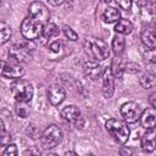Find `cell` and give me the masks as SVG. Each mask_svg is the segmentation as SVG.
<instances>
[{
    "mask_svg": "<svg viewBox=\"0 0 156 156\" xmlns=\"http://www.w3.org/2000/svg\"><path fill=\"white\" fill-rule=\"evenodd\" d=\"M61 140H62V130L56 124L48 126L44 129V132L41 133V136H40L41 147L45 149V150L55 147L57 144L61 143Z\"/></svg>",
    "mask_w": 156,
    "mask_h": 156,
    "instance_id": "5",
    "label": "cell"
},
{
    "mask_svg": "<svg viewBox=\"0 0 156 156\" xmlns=\"http://www.w3.org/2000/svg\"><path fill=\"white\" fill-rule=\"evenodd\" d=\"M115 76L110 67L104 69L102 73V94L106 99L112 98L115 93Z\"/></svg>",
    "mask_w": 156,
    "mask_h": 156,
    "instance_id": "11",
    "label": "cell"
},
{
    "mask_svg": "<svg viewBox=\"0 0 156 156\" xmlns=\"http://www.w3.org/2000/svg\"><path fill=\"white\" fill-rule=\"evenodd\" d=\"M11 91L16 101L18 102H29L33 98L34 89L30 82L24 79H16L11 84Z\"/></svg>",
    "mask_w": 156,
    "mask_h": 156,
    "instance_id": "3",
    "label": "cell"
},
{
    "mask_svg": "<svg viewBox=\"0 0 156 156\" xmlns=\"http://www.w3.org/2000/svg\"><path fill=\"white\" fill-rule=\"evenodd\" d=\"M83 49H84V52L90 58H93V61H104L110 55V49L107 44L102 39L96 37L85 38L83 43Z\"/></svg>",
    "mask_w": 156,
    "mask_h": 156,
    "instance_id": "1",
    "label": "cell"
},
{
    "mask_svg": "<svg viewBox=\"0 0 156 156\" xmlns=\"http://www.w3.org/2000/svg\"><path fill=\"white\" fill-rule=\"evenodd\" d=\"M146 72L156 78V62H147L146 63Z\"/></svg>",
    "mask_w": 156,
    "mask_h": 156,
    "instance_id": "30",
    "label": "cell"
},
{
    "mask_svg": "<svg viewBox=\"0 0 156 156\" xmlns=\"http://www.w3.org/2000/svg\"><path fill=\"white\" fill-rule=\"evenodd\" d=\"M141 144V149L145 152H152L156 149V133L154 132V129H147L140 140Z\"/></svg>",
    "mask_w": 156,
    "mask_h": 156,
    "instance_id": "15",
    "label": "cell"
},
{
    "mask_svg": "<svg viewBox=\"0 0 156 156\" xmlns=\"http://www.w3.org/2000/svg\"><path fill=\"white\" fill-rule=\"evenodd\" d=\"M149 104L156 108V93H151L149 95Z\"/></svg>",
    "mask_w": 156,
    "mask_h": 156,
    "instance_id": "32",
    "label": "cell"
},
{
    "mask_svg": "<svg viewBox=\"0 0 156 156\" xmlns=\"http://www.w3.org/2000/svg\"><path fill=\"white\" fill-rule=\"evenodd\" d=\"M43 28H44V24L40 21L28 16L22 21L20 29L23 38H26L27 40H34L41 35Z\"/></svg>",
    "mask_w": 156,
    "mask_h": 156,
    "instance_id": "4",
    "label": "cell"
},
{
    "mask_svg": "<svg viewBox=\"0 0 156 156\" xmlns=\"http://www.w3.org/2000/svg\"><path fill=\"white\" fill-rule=\"evenodd\" d=\"M102 18L106 23H113L121 18V12L116 7H107L102 13Z\"/></svg>",
    "mask_w": 156,
    "mask_h": 156,
    "instance_id": "19",
    "label": "cell"
},
{
    "mask_svg": "<svg viewBox=\"0 0 156 156\" xmlns=\"http://www.w3.org/2000/svg\"><path fill=\"white\" fill-rule=\"evenodd\" d=\"M83 69H84V74L90 78L91 80H96L99 79L100 77H102V67L98 63V61H88L84 63L83 66Z\"/></svg>",
    "mask_w": 156,
    "mask_h": 156,
    "instance_id": "14",
    "label": "cell"
},
{
    "mask_svg": "<svg viewBox=\"0 0 156 156\" xmlns=\"http://www.w3.org/2000/svg\"><path fill=\"white\" fill-rule=\"evenodd\" d=\"M58 33H60L58 27H57L55 23L48 22V23H45V24H44L41 37H43L44 39H51V38L57 37V35H58Z\"/></svg>",
    "mask_w": 156,
    "mask_h": 156,
    "instance_id": "20",
    "label": "cell"
},
{
    "mask_svg": "<svg viewBox=\"0 0 156 156\" xmlns=\"http://www.w3.org/2000/svg\"><path fill=\"white\" fill-rule=\"evenodd\" d=\"M60 49H61V43L60 41H54V43L50 44V50L52 52H58Z\"/></svg>",
    "mask_w": 156,
    "mask_h": 156,
    "instance_id": "31",
    "label": "cell"
},
{
    "mask_svg": "<svg viewBox=\"0 0 156 156\" xmlns=\"http://www.w3.org/2000/svg\"><path fill=\"white\" fill-rule=\"evenodd\" d=\"M24 74V68L17 62H9L1 61V76L7 79H20Z\"/></svg>",
    "mask_w": 156,
    "mask_h": 156,
    "instance_id": "9",
    "label": "cell"
},
{
    "mask_svg": "<svg viewBox=\"0 0 156 156\" xmlns=\"http://www.w3.org/2000/svg\"><path fill=\"white\" fill-rule=\"evenodd\" d=\"M63 34L66 35V38H68L69 40H72V41H74V40H77L78 39V34L71 28V27H68V26H65L63 28Z\"/></svg>",
    "mask_w": 156,
    "mask_h": 156,
    "instance_id": "26",
    "label": "cell"
},
{
    "mask_svg": "<svg viewBox=\"0 0 156 156\" xmlns=\"http://www.w3.org/2000/svg\"><path fill=\"white\" fill-rule=\"evenodd\" d=\"M65 155H76V152H73V151H67Z\"/></svg>",
    "mask_w": 156,
    "mask_h": 156,
    "instance_id": "37",
    "label": "cell"
},
{
    "mask_svg": "<svg viewBox=\"0 0 156 156\" xmlns=\"http://www.w3.org/2000/svg\"><path fill=\"white\" fill-rule=\"evenodd\" d=\"M28 12H29V16L40 21L43 24L48 23L49 22V18H50V12L48 10V7L40 2V1H33L29 7H28Z\"/></svg>",
    "mask_w": 156,
    "mask_h": 156,
    "instance_id": "10",
    "label": "cell"
},
{
    "mask_svg": "<svg viewBox=\"0 0 156 156\" xmlns=\"http://www.w3.org/2000/svg\"><path fill=\"white\" fill-rule=\"evenodd\" d=\"M145 6L151 15H156V0H147Z\"/></svg>",
    "mask_w": 156,
    "mask_h": 156,
    "instance_id": "28",
    "label": "cell"
},
{
    "mask_svg": "<svg viewBox=\"0 0 156 156\" xmlns=\"http://www.w3.org/2000/svg\"><path fill=\"white\" fill-rule=\"evenodd\" d=\"M119 154H121V155H130V154H132V151H130L129 149H126V147H121V150H119Z\"/></svg>",
    "mask_w": 156,
    "mask_h": 156,
    "instance_id": "35",
    "label": "cell"
},
{
    "mask_svg": "<svg viewBox=\"0 0 156 156\" xmlns=\"http://www.w3.org/2000/svg\"><path fill=\"white\" fill-rule=\"evenodd\" d=\"M139 82H140V85H141L143 88H145V89H150V88L154 85V78H152V76L149 74V73L143 74V76L140 77V79H139Z\"/></svg>",
    "mask_w": 156,
    "mask_h": 156,
    "instance_id": "23",
    "label": "cell"
},
{
    "mask_svg": "<svg viewBox=\"0 0 156 156\" xmlns=\"http://www.w3.org/2000/svg\"><path fill=\"white\" fill-rule=\"evenodd\" d=\"M121 115L126 123H135L138 119H140L141 111L135 102L128 101L121 106Z\"/></svg>",
    "mask_w": 156,
    "mask_h": 156,
    "instance_id": "8",
    "label": "cell"
},
{
    "mask_svg": "<svg viewBox=\"0 0 156 156\" xmlns=\"http://www.w3.org/2000/svg\"><path fill=\"white\" fill-rule=\"evenodd\" d=\"M126 49V40L122 34H118L112 39V50L116 55H122Z\"/></svg>",
    "mask_w": 156,
    "mask_h": 156,
    "instance_id": "21",
    "label": "cell"
},
{
    "mask_svg": "<svg viewBox=\"0 0 156 156\" xmlns=\"http://www.w3.org/2000/svg\"><path fill=\"white\" fill-rule=\"evenodd\" d=\"M27 102H18L17 101V107H16V111H17V115L22 118H27L28 115H29V108L26 106Z\"/></svg>",
    "mask_w": 156,
    "mask_h": 156,
    "instance_id": "24",
    "label": "cell"
},
{
    "mask_svg": "<svg viewBox=\"0 0 156 156\" xmlns=\"http://www.w3.org/2000/svg\"><path fill=\"white\" fill-rule=\"evenodd\" d=\"M17 154H18V150L15 144H7L5 146V150L2 151L4 156H16Z\"/></svg>",
    "mask_w": 156,
    "mask_h": 156,
    "instance_id": "25",
    "label": "cell"
},
{
    "mask_svg": "<svg viewBox=\"0 0 156 156\" xmlns=\"http://www.w3.org/2000/svg\"><path fill=\"white\" fill-rule=\"evenodd\" d=\"M146 1H147V0H136V2H138L139 5H145Z\"/></svg>",
    "mask_w": 156,
    "mask_h": 156,
    "instance_id": "36",
    "label": "cell"
},
{
    "mask_svg": "<svg viewBox=\"0 0 156 156\" xmlns=\"http://www.w3.org/2000/svg\"><path fill=\"white\" fill-rule=\"evenodd\" d=\"M140 124L144 129H154L156 127V108H145L140 115Z\"/></svg>",
    "mask_w": 156,
    "mask_h": 156,
    "instance_id": "12",
    "label": "cell"
},
{
    "mask_svg": "<svg viewBox=\"0 0 156 156\" xmlns=\"http://www.w3.org/2000/svg\"><path fill=\"white\" fill-rule=\"evenodd\" d=\"M115 1L122 10H129L132 6V0H115Z\"/></svg>",
    "mask_w": 156,
    "mask_h": 156,
    "instance_id": "29",
    "label": "cell"
},
{
    "mask_svg": "<svg viewBox=\"0 0 156 156\" xmlns=\"http://www.w3.org/2000/svg\"><path fill=\"white\" fill-rule=\"evenodd\" d=\"M105 128L107 133L113 138V140L117 141L118 144H126L128 141L130 130L124 122L116 118H110L106 121Z\"/></svg>",
    "mask_w": 156,
    "mask_h": 156,
    "instance_id": "2",
    "label": "cell"
},
{
    "mask_svg": "<svg viewBox=\"0 0 156 156\" xmlns=\"http://www.w3.org/2000/svg\"><path fill=\"white\" fill-rule=\"evenodd\" d=\"M140 38H141V41L145 46H147L150 49H156V33L155 32L146 28L141 32Z\"/></svg>",
    "mask_w": 156,
    "mask_h": 156,
    "instance_id": "16",
    "label": "cell"
},
{
    "mask_svg": "<svg viewBox=\"0 0 156 156\" xmlns=\"http://www.w3.org/2000/svg\"><path fill=\"white\" fill-rule=\"evenodd\" d=\"M63 1H65V0H48V2H49L50 5H52V6H58V5H61Z\"/></svg>",
    "mask_w": 156,
    "mask_h": 156,
    "instance_id": "33",
    "label": "cell"
},
{
    "mask_svg": "<svg viewBox=\"0 0 156 156\" xmlns=\"http://www.w3.org/2000/svg\"><path fill=\"white\" fill-rule=\"evenodd\" d=\"M144 58L146 62H156V49H150L144 52Z\"/></svg>",
    "mask_w": 156,
    "mask_h": 156,
    "instance_id": "27",
    "label": "cell"
},
{
    "mask_svg": "<svg viewBox=\"0 0 156 156\" xmlns=\"http://www.w3.org/2000/svg\"><path fill=\"white\" fill-rule=\"evenodd\" d=\"M11 28L9 24H6L4 21L0 23V43L4 45L5 43H7L11 38Z\"/></svg>",
    "mask_w": 156,
    "mask_h": 156,
    "instance_id": "22",
    "label": "cell"
},
{
    "mask_svg": "<svg viewBox=\"0 0 156 156\" xmlns=\"http://www.w3.org/2000/svg\"><path fill=\"white\" fill-rule=\"evenodd\" d=\"M102 1H104V2H110L111 0H102Z\"/></svg>",
    "mask_w": 156,
    "mask_h": 156,
    "instance_id": "38",
    "label": "cell"
},
{
    "mask_svg": "<svg viewBox=\"0 0 156 156\" xmlns=\"http://www.w3.org/2000/svg\"><path fill=\"white\" fill-rule=\"evenodd\" d=\"M48 98H49V101L51 102V105L58 106L66 99V91L62 87L54 84L48 90Z\"/></svg>",
    "mask_w": 156,
    "mask_h": 156,
    "instance_id": "13",
    "label": "cell"
},
{
    "mask_svg": "<svg viewBox=\"0 0 156 156\" xmlns=\"http://www.w3.org/2000/svg\"><path fill=\"white\" fill-rule=\"evenodd\" d=\"M61 117L66 122L76 126L77 128H82L83 124H84V119H83L82 112H80V110L76 105H67V106H65L61 110Z\"/></svg>",
    "mask_w": 156,
    "mask_h": 156,
    "instance_id": "7",
    "label": "cell"
},
{
    "mask_svg": "<svg viewBox=\"0 0 156 156\" xmlns=\"http://www.w3.org/2000/svg\"><path fill=\"white\" fill-rule=\"evenodd\" d=\"M110 68H111V71H112V73H113V76H115L116 78H121V77L123 76L124 71H126V63H124L123 60L119 57V55H117V56L112 60Z\"/></svg>",
    "mask_w": 156,
    "mask_h": 156,
    "instance_id": "17",
    "label": "cell"
},
{
    "mask_svg": "<svg viewBox=\"0 0 156 156\" xmlns=\"http://www.w3.org/2000/svg\"><path fill=\"white\" fill-rule=\"evenodd\" d=\"M115 30L116 33L118 34H122V35H126V34H129L132 33L133 30V24L129 20H126V18H119L115 26Z\"/></svg>",
    "mask_w": 156,
    "mask_h": 156,
    "instance_id": "18",
    "label": "cell"
},
{
    "mask_svg": "<svg viewBox=\"0 0 156 156\" xmlns=\"http://www.w3.org/2000/svg\"><path fill=\"white\" fill-rule=\"evenodd\" d=\"M32 56H33L32 49L27 43H16L9 50L10 60L17 63L29 62L32 60Z\"/></svg>",
    "mask_w": 156,
    "mask_h": 156,
    "instance_id": "6",
    "label": "cell"
},
{
    "mask_svg": "<svg viewBox=\"0 0 156 156\" xmlns=\"http://www.w3.org/2000/svg\"><path fill=\"white\" fill-rule=\"evenodd\" d=\"M147 28H149V29H151L152 32H155V33H156V18H155V20H152V21L150 22V24L147 26Z\"/></svg>",
    "mask_w": 156,
    "mask_h": 156,
    "instance_id": "34",
    "label": "cell"
}]
</instances>
